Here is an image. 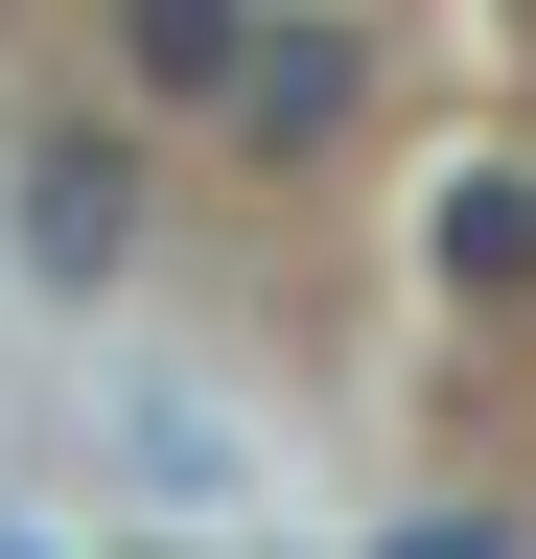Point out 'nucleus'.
<instances>
[{"mask_svg":"<svg viewBox=\"0 0 536 559\" xmlns=\"http://www.w3.org/2000/svg\"><path fill=\"white\" fill-rule=\"evenodd\" d=\"M141 210H164L141 140H24V257H47V280H117V257H141Z\"/></svg>","mask_w":536,"mask_h":559,"instance_id":"nucleus-1","label":"nucleus"},{"mask_svg":"<svg viewBox=\"0 0 536 559\" xmlns=\"http://www.w3.org/2000/svg\"><path fill=\"white\" fill-rule=\"evenodd\" d=\"M373 117V47H257L234 70V140H257V164H303V140H350Z\"/></svg>","mask_w":536,"mask_h":559,"instance_id":"nucleus-2","label":"nucleus"},{"mask_svg":"<svg viewBox=\"0 0 536 559\" xmlns=\"http://www.w3.org/2000/svg\"><path fill=\"white\" fill-rule=\"evenodd\" d=\"M443 280L466 304H536V164H466L443 187Z\"/></svg>","mask_w":536,"mask_h":559,"instance_id":"nucleus-3","label":"nucleus"},{"mask_svg":"<svg viewBox=\"0 0 536 559\" xmlns=\"http://www.w3.org/2000/svg\"><path fill=\"white\" fill-rule=\"evenodd\" d=\"M396 559H536V513H420Z\"/></svg>","mask_w":536,"mask_h":559,"instance_id":"nucleus-4","label":"nucleus"}]
</instances>
